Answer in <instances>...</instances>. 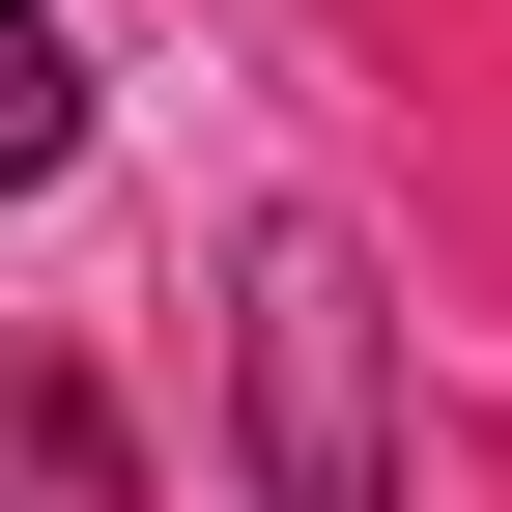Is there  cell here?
<instances>
[{
    "label": "cell",
    "instance_id": "cell-2",
    "mask_svg": "<svg viewBox=\"0 0 512 512\" xmlns=\"http://www.w3.org/2000/svg\"><path fill=\"white\" fill-rule=\"evenodd\" d=\"M0 512H143V427L86 370H0Z\"/></svg>",
    "mask_w": 512,
    "mask_h": 512
},
{
    "label": "cell",
    "instance_id": "cell-1",
    "mask_svg": "<svg viewBox=\"0 0 512 512\" xmlns=\"http://www.w3.org/2000/svg\"><path fill=\"white\" fill-rule=\"evenodd\" d=\"M370 370H399L370 256H342V228H256V484H285V512H399V427H370Z\"/></svg>",
    "mask_w": 512,
    "mask_h": 512
},
{
    "label": "cell",
    "instance_id": "cell-3",
    "mask_svg": "<svg viewBox=\"0 0 512 512\" xmlns=\"http://www.w3.org/2000/svg\"><path fill=\"white\" fill-rule=\"evenodd\" d=\"M57 143H86V57H57V29H29V0H0V200H29V171H57Z\"/></svg>",
    "mask_w": 512,
    "mask_h": 512
}]
</instances>
